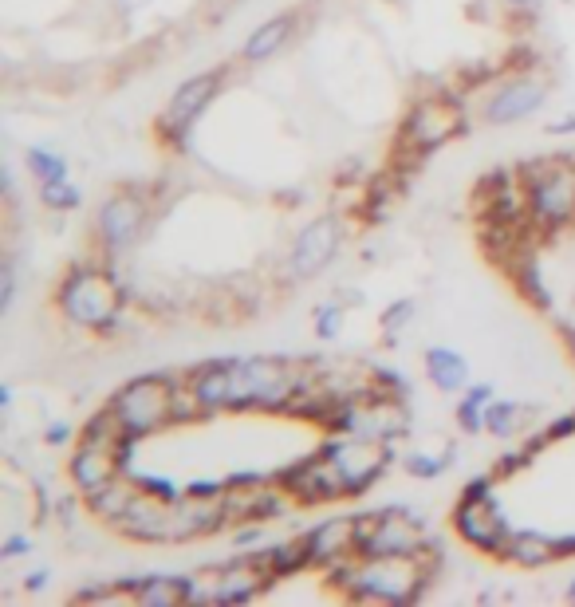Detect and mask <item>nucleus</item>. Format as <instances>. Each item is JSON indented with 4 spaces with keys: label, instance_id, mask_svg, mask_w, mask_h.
<instances>
[{
    "label": "nucleus",
    "instance_id": "nucleus-1",
    "mask_svg": "<svg viewBox=\"0 0 575 607\" xmlns=\"http://www.w3.org/2000/svg\"><path fill=\"white\" fill-rule=\"evenodd\" d=\"M331 580L363 604H414L430 584V548L422 556H347L327 568Z\"/></svg>",
    "mask_w": 575,
    "mask_h": 607
},
{
    "label": "nucleus",
    "instance_id": "nucleus-2",
    "mask_svg": "<svg viewBox=\"0 0 575 607\" xmlns=\"http://www.w3.org/2000/svg\"><path fill=\"white\" fill-rule=\"evenodd\" d=\"M516 174L528 190V213L540 233H560L575 225V166L568 158L524 162Z\"/></svg>",
    "mask_w": 575,
    "mask_h": 607
},
{
    "label": "nucleus",
    "instance_id": "nucleus-3",
    "mask_svg": "<svg viewBox=\"0 0 575 607\" xmlns=\"http://www.w3.org/2000/svg\"><path fill=\"white\" fill-rule=\"evenodd\" d=\"M60 312L75 328H99V332H111L119 324V304H123V292L115 288V280L103 269H91V265H75L67 272V280L60 284V296H56Z\"/></svg>",
    "mask_w": 575,
    "mask_h": 607
},
{
    "label": "nucleus",
    "instance_id": "nucleus-4",
    "mask_svg": "<svg viewBox=\"0 0 575 607\" xmlns=\"http://www.w3.org/2000/svg\"><path fill=\"white\" fill-rule=\"evenodd\" d=\"M174 379L178 375H142L127 387H119L115 399L107 403L119 414L123 430L134 442L174 426Z\"/></svg>",
    "mask_w": 575,
    "mask_h": 607
},
{
    "label": "nucleus",
    "instance_id": "nucleus-5",
    "mask_svg": "<svg viewBox=\"0 0 575 607\" xmlns=\"http://www.w3.org/2000/svg\"><path fill=\"white\" fill-rule=\"evenodd\" d=\"M268 584H272V576L256 564L253 556H241L233 564L186 576L190 604H249V600L268 592Z\"/></svg>",
    "mask_w": 575,
    "mask_h": 607
},
{
    "label": "nucleus",
    "instance_id": "nucleus-6",
    "mask_svg": "<svg viewBox=\"0 0 575 607\" xmlns=\"http://www.w3.org/2000/svg\"><path fill=\"white\" fill-rule=\"evenodd\" d=\"M422 521L410 509H379L359 517V556H422Z\"/></svg>",
    "mask_w": 575,
    "mask_h": 607
},
{
    "label": "nucleus",
    "instance_id": "nucleus-7",
    "mask_svg": "<svg viewBox=\"0 0 575 607\" xmlns=\"http://www.w3.org/2000/svg\"><path fill=\"white\" fill-rule=\"evenodd\" d=\"M323 454L335 462V470L343 473L351 497H355V493H367V489L383 477L386 466H390L386 442L363 438V434H335V438L323 446Z\"/></svg>",
    "mask_w": 575,
    "mask_h": 607
},
{
    "label": "nucleus",
    "instance_id": "nucleus-8",
    "mask_svg": "<svg viewBox=\"0 0 575 607\" xmlns=\"http://www.w3.org/2000/svg\"><path fill=\"white\" fill-rule=\"evenodd\" d=\"M465 131V111H461V103H453V99H442V95H434V99H418L414 107H410V115L402 119V142H410L414 150H422V154H434L438 146H446L449 138H457Z\"/></svg>",
    "mask_w": 575,
    "mask_h": 607
},
{
    "label": "nucleus",
    "instance_id": "nucleus-9",
    "mask_svg": "<svg viewBox=\"0 0 575 607\" xmlns=\"http://www.w3.org/2000/svg\"><path fill=\"white\" fill-rule=\"evenodd\" d=\"M272 477L292 493L296 505H327V501L351 497L343 473L335 470V462L323 450L312 454V458H304V462H296V466H288V470L272 473Z\"/></svg>",
    "mask_w": 575,
    "mask_h": 607
},
{
    "label": "nucleus",
    "instance_id": "nucleus-10",
    "mask_svg": "<svg viewBox=\"0 0 575 607\" xmlns=\"http://www.w3.org/2000/svg\"><path fill=\"white\" fill-rule=\"evenodd\" d=\"M453 529H457V537L469 540L473 548H481V552H493V556H501V548H505V540H509V517H505V509H501V501L489 493V497H465L461 493V501H457V509H453Z\"/></svg>",
    "mask_w": 575,
    "mask_h": 607
},
{
    "label": "nucleus",
    "instance_id": "nucleus-11",
    "mask_svg": "<svg viewBox=\"0 0 575 607\" xmlns=\"http://www.w3.org/2000/svg\"><path fill=\"white\" fill-rule=\"evenodd\" d=\"M142 225H146V202L138 194H130V190L111 194L107 202L99 205V217H95V233H99V241L111 253H119V249H127L130 241H138Z\"/></svg>",
    "mask_w": 575,
    "mask_h": 607
},
{
    "label": "nucleus",
    "instance_id": "nucleus-12",
    "mask_svg": "<svg viewBox=\"0 0 575 607\" xmlns=\"http://www.w3.org/2000/svg\"><path fill=\"white\" fill-rule=\"evenodd\" d=\"M221 83H225V75L221 68L217 71H201V75H193L186 79L178 91H174V99H170V107H166V115H162V135H182V131H190L193 119L213 103V95L221 91Z\"/></svg>",
    "mask_w": 575,
    "mask_h": 607
},
{
    "label": "nucleus",
    "instance_id": "nucleus-13",
    "mask_svg": "<svg viewBox=\"0 0 575 607\" xmlns=\"http://www.w3.org/2000/svg\"><path fill=\"white\" fill-rule=\"evenodd\" d=\"M130 450H115V446H95V442H79L71 462H67V473H71V485L91 497L95 489H103L107 481H115L123 466H127Z\"/></svg>",
    "mask_w": 575,
    "mask_h": 607
},
{
    "label": "nucleus",
    "instance_id": "nucleus-14",
    "mask_svg": "<svg viewBox=\"0 0 575 607\" xmlns=\"http://www.w3.org/2000/svg\"><path fill=\"white\" fill-rule=\"evenodd\" d=\"M339 241H343V221L339 217H320L308 229H300V237L292 245V276H316L320 269H327Z\"/></svg>",
    "mask_w": 575,
    "mask_h": 607
},
{
    "label": "nucleus",
    "instance_id": "nucleus-15",
    "mask_svg": "<svg viewBox=\"0 0 575 607\" xmlns=\"http://www.w3.org/2000/svg\"><path fill=\"white\" fill-rule=\"evenodd\" d=\"M544 95H548V87L540 83V79H509V83H501L493 95H489V103H485V119L493 123V127H509V123H520V119H528L540 103H544Z\"/></svg>",
    "mask_w": 575,
    "mask_h": 607
},
{
    "label": "nucleus",
    "instance_id": "nucleus-16",
    "mask_svg": "<svg viewBox=\"0 0 575 607\" xmlns=\"http://www.w3.org/2000/svg\"><path fill=\"white\" fill-rule=\"evenodd\" d=\"M308 548H312V568H331L347 556L359 552V517H327L308 533Z\"/></svg>",
    "mask_w": 575,
    "mask_h": 607
},
{
    "label": "nucleus",
    "instance_id": "nucleus-17",
    "mask_svg": "<svg viewBox=\"0 0 575 607\" xmlns=\"http://www.w3.org/2000/svg\"><path fill=\"white\" fill-rule=\"evenodd\" d=\"M166 513H170V497L150 493L142 485V493L134 497V505L127 509V517L115 525L123 537L146 540V544H166Z\"/></svg>",
    "mask_w": 575,
    "mask_h": 607
},
{
    "label": "nucleus",
    "instance_id": "nucleus-18",
    "mask_svg": "<svg viewBox=\"0 0 575 607\" xmlns=\"http://www.w3.org/2000/svg\"><path fill=\"white\" fill-rule=\"evenodd\" d=\"M501 560H509L516 568H548L552 560H560V544H556V537L520 529V533H509L505 548H501Z\"/></svg>",
    "mask_w": 575,
    "mask_h": 607
},
{
    "label": "nucleus",
    "instance_id": "nucleus-19",
    "mask_svg": "<svg viewBox=\"0 0 575 607\" xmlns=\"http://www.w3.org/2000/svg\"><path fill=\"white\" fill-rule=\"evenodd\" d=\"M142 493V481L138 477H115V481H107L103 489H95L91 497H87V509L99 517V521H107V525H119L123 517H127V509L134 505V497Z\"/></svg>",
    "mask_w": 575,
    "mask_h": 607
},
{
    "label": "nucleus",
    "instance_id": "nucleus-20",
    "mask_svg": "<svg viewBox=\"0 0 575 607\" xmlns=\"http://www.w3.org/2000/svg\"><path fill=\"white\" fill-rule=\"evenodd\" d=\"M253 560L272 580H280V576H296V572L312 568V548H308V537L280 540V544H268V548L253 552Z\"/></svg>",
    "mask_w": 575,
    "mask_h": 607
},
{
    "label": "nucleus",
    "instance_id": "nucleus-21",
    "mask_svg": "<svg viewBox=\"0 0 575 607\" xmlns=\"http://www.w3.org/2000/svg\"><path fill=\"white\" fill-rule=\"evenodd\" d=\"M130 600L142 607H178L190 604L186 576H142L130 584Z\"/></svg>",
    "mask_w": 575,
    "mask_h": 607
},
{
    "label": "nucleus",
    "instance_id": "nucleus-22",
    "mask_svg": "<svg viewBox=\"0 0 575 607\" xmlns=\"http://www.w3.org/2000/svg\"><path fill=\"white\" fill-rule=\"evenodd\" d=\"M292 28H296V20H292V16H276V20L260 24L253 36H249V44L241 48V56H245L249 64H264L268 56H276V52L292 40Z\"/></svg>",
    "mask_w": 575,
    "mask_h": 607
},
{
    "label": "nucleus",
    "instance_id": "nucleus-23",
    "mask_svg": "<svg viewBox=\"0 0 575 607\" xmlns=\"http://www.w3.org/2000/svg\"><path fill=\"white\" fill-rule=\"evenodd\" d=\"M426 375H430V383H434L438 391H457V387H465L469 367H465V359H461L457 351L430 347V351H426Z\"/></svg>",
    "mask_w": 575,
    "mask_h": 607
},
{
    "label": "nucleus",
    "instance_id": "nucleus-24",
    "mask_svg": "<svg viewBox=\"0 0 575 607\" xmlns=\"http://www.w3.org/2000/svg\"><path fill=\"white\" fill-rule=\"evenodd\" d=\"M512 280H516V288L524 292V300L528 304H536V308H552V296H548V284H544V276H540V261L532 257V249L528 253H520L516 261L509 265Z\"/></svg>",
    "mask_w": 575,
    "mask_h": 607
},
{
    "label": "nucleus",
    "instance_id": "nucleus-25",
    "mask_svg": "<svg viewBox=\"0 0 575 607\" xmlns=\"http://www.w3.org/2000/svg\"><path fill=\"white\" fill-rule=\"evenodd\" d=\"M28 166H32V174L40 178V186L44 182H64L67 178V162L60 154H52V150H40V146H32L28 150Z\"/></svg>",
    "mask_w": 575,
    "mask_h": 607
},
{
    "label": "nucleus",
    "instance_id": "nucleus-26",
    "mask_svg": "<svg viewBox=\"0 0 575 607\" xmlns=\"http://www.w3.org/2000/svg\"><path fill=\"white\" fill-rule=\"evenodd\" d=\"M520 414H524L520 403H489L485 406V430H493L497 438H505V434H512L520 426Z\"/></svg>",
    "mask_w": 575,
    "mask_h": 607
},
{
    "label": "nucleus",
    "instance_id": "nucleus-27",
    "mask_svg": "<svg viewBox=\"0 0 575 607\" xmlns=\"http://www.w3.org/2000/svg\"><path fill=\"white\" fill-rule=\"evenodd\" d=\"M119 600H130V584H91L75 592V604H119Z\"/></svg>",
    "mask_w": 575,
    "mask_h": 607
},
{
    "label": "nucleus",
    "instance_id": "nucleus-28",
    "mask_svg": "<svg viewBox=\"0 0 575 607\" xmlns=\"http://www.w3.org/2000/svg\"><path fill=\"white\" fill-rule=\"evenodd\" d=\"M40 198H44L48 209H75V205L83 202V194H79L67 178L64 182H44V186H40Z\"/></svg>",
    "mask_w": 575,
    "mask_h": 607
},
{
    "label": "nucleus",
    "instance_id": "nucleus-29",
    "mask_svg": "<svg viewBox=\"0 0 575 607\" xmlns=\"http://www.w3.org/2000/svg\"><path fill=\"white\" fill-rule=\"evenodd\" d=\"M457 422H461V430H465V434L485 430V406L473 403V399H461V406H457Z\"/></svg>",
    "mask_w": 575,
    "mask_h": 607
},
{
    "label": "nucleus",
    "instance_id": "nucleus-30",
    "mask_svg": "<svg viewBox=\"0 0 575 607\" xmlns=\"http://www.w3.org/2000/svg\"><path fill=\"white\" fill-rule=\"evenodd\" d=\"M316 336L320 339L339 336V304H323V308H316Z\"/></svg>",
    "mask_w": 575,
    "mask_h": 607
},
{
    "label": "nucleus",
    "instance_id": "nucleus-31",
    "mask_svg": "<svg viewBox=\"0 0 575 607\" xmlns=\"http://www.w3.org/2000/svg\"><path fill=\"white\" fill-rule=\"evenodd\" d=\"M532 458H536V454H532L528 446H520V450H509V454H501V462H497V470H493V473H497V477H512L516 470H524Z\"/></svg>",
    "mask_w": 575,
    "mask_h": 607
},
{
    "label": "nucleus",
    "instance_id": "nucleus-32",
    "mask_svg": "<svg viewBox=\"0 0 575 607\" xmlns=\"http://www.w3.org/2000/svg\"><path fill=\"white\" fill-rule=\"evenodd\" d=\"M410 312H414V304H410V300H398V304H390V308H386V316H383L386 339L398 336V328H402V320H410Z\"/></svg>",
    "mask_w": 575,
    "mask_h": 607
},
{
    "label": "nucleus",
    "instance_id": "nucleus-33",
    "mask_svg": "<svg viewBox=\"0 0 575 607\" xmlns=\"http://www.w3.org/2000/svg\"><path fill=\"white\" fill-rule=\"evenodd\" d=\"M12 300H16V265L4 261V269H0V312H8Z\"/></svg>",
    "mask_w": 575,
    "mask_h": 607
},
{
    "label": "nucleus",
    "instance_id": "nucleus-34",
    "mask_svg": "<svg viewBox=\"0 0 575 607\" xmlns=\"http://www.w3.org/2000/svg\"><path fill=\"white\" fill-rule=\"evenodd\" d=\"M446 462H434V458H422V454H410L406 458V470L414 473V477H438Z\"/></svg>",
    "mask_w": 575,
    "mask_h": 607
},
{
    "label": "nucleus",
    "instance_id": "nucleus-35",
    "mask_svg": "<svg viewBox=\"0 0 575 607\" xmlns=\"http://www.w3.org/2000/svg\"><path fill=\"white\" fill-rule=\"evenodd\" d=\"M572 434H575V414H564V418H556V422L548 426V438H552V442L572 438Z\"/></svg>",
    "mask_w": 575,
    "mask_h": 607
},
{
    "label": "nucleus",
    "instance_id": "nucleus-36",
    "mask_svg": "<svg viewBox=\"0 0 575 607\" xmlns=\"http://www.w3.org/2000/svg\"><path fill=\"white\" fill-rule=\"evenodd\" d=\"M32 544H28V537H12L4 548H0V560H16V556H24Z\"/></svg>",
    "mask_w": 575,
    "mask_h": 607
},
{
    "label": "nucleus",
    "instance_id": "nucleus-37",
    "mask_svg": "<svg viewBox=\"0 0 575 607\" xmlns=\"http://www.w3.org/2000/svg\"><path fill=\"white\" fill-rule=\"evenodd\" d=\"M44 584H48V572H32V576L24 580V588H28V592H40Z\"/></svg>",
    "mask_w": 575,
    "mask_h": 607
},
{
    "label": "nucleus",
    "instance_id": "nucleus-38",
    "mask_svg": "<svg viewBox=\"0 0 575 607\" xmlns=\"http://www.w3.org/2000/svg\"><path fill=\"white\" fill-rule=\"evenodd\" d=\"M556 544H560V556H575V533H568V537H556Z\"/></svg>",
    "mask_w": 575,
    "mask_h": 607
},
{
    "label": "nucleus",
    "instance_id": "nucleus-39",
    "mask_svg": "<svg viewBox=\"0 0 575 607\" xmlns=\"http://www.w3.org/2000/svg\"><path fill=\"white\" fill-rule=\"evenodd\" d=\"M48 442H52V446H56V442H67V426H60V422L48 426Z\"/></svg>",
    "mask_w": 575,
    "mask_h": 607
},
{
    "label": "nucleus",
    "instance_id": "nucleus-40",
    "mask_svg": "<svg viewBox=\"0 0 575 607\" xmlns=\"http://www.w3.org/2000/svg\"><path fill=\"white\" fill-rule=\"evenodd\" d=\"M509 4H516V8H528V4H536V0H509Z\"/></svg>",
    "mask_w": 575,
    "mask_h": 607
},
{
    "label": "nucleus",
    "instance_id": "nucleus-41",
    "mask_svg": "<svg viewBox=\"0 0 575 607\" xmlns=\"http://www.w3.org/2000/svg\"><path fill=\"white\" fill-rule=\"evenodd\" d=\"M568 600H575V580L568 584Z\"/></svg>",
    "mask_w": 575,
    "mask_h": 607
},
{
    "label": "nucleus",
    "instance_id": "nucleus-42",
    "mask_svg": "<svg viewBox=\"0 0 575 607\" xmlns=\"http://www.w3.org/2000/svg\"><path fill=\"white\" fill-rule=\"evenodd\" d=\"M568 347H572V359H575V336H568Z\"/></svg>",
    "mask_w": 575,
    "mask_h": 607
}]
</instances>
